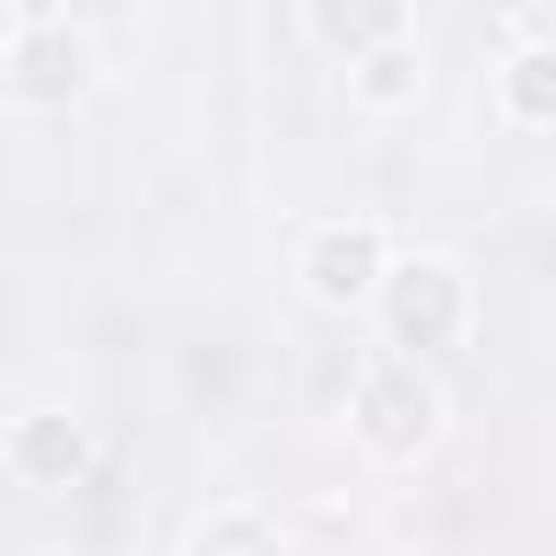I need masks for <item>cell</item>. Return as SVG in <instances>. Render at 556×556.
<instances>
[{"label": "cell", "instance_id": "obj_1", "mask_svg": "<svg viewBox=\"0 0 556 556\" xmlns=\"http://www.w3.org/2000/svg\"><path fill=\"white\" fill-rule=\"evenodd\" d=\"M321 269H330L321 287H356V269H365V243H330V252H321Z\"/></svg>", "mask_w": 556, "mask_h": 556}]
</instances>
